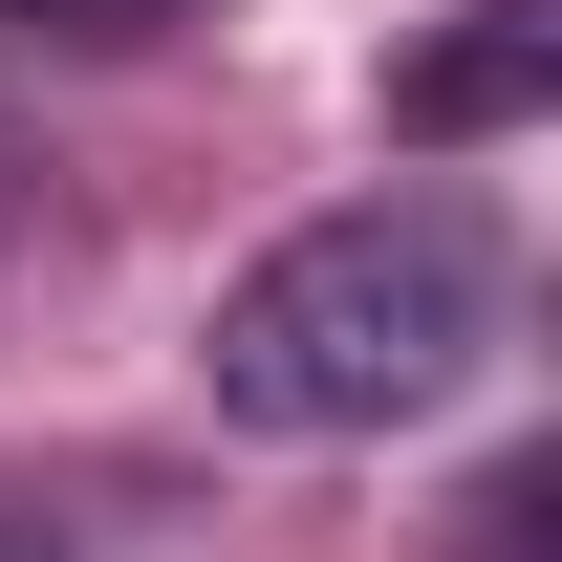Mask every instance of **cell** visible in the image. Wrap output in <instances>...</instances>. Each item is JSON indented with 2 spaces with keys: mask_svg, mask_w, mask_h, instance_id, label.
Segmentation results:
<instances>
[{
  "mask_svg": "<svg viewBox=\"0 0 562 562\" xmlns=\"http://www.w3.org/2000/svg\"><path fill=\"white\" fill-rule=\"evenodd\" d=\"M497 303H519V260H497V195H454V173H390V195L303 216V238H260V260L216 281L195 390H216V432L347 454V432H412V412H454V390H476Z\"/></svg>",
  "mask_w": 562,
  "mask_h": 562,
  "instance_id": "1",
  "label": "cell"
},
{
  "mask_svg": "<svg viewBox=\"0 0 562 562\" xmlns=\"http://www.w3.org/2000/svg\"><path fill=\"white\" fill-rule=\"evenodd\" d=\"M541 87H562V0H497V22H454V44L390 66V131H412V151H476V131H519Z\"/></svg>",
  "mask_w": 562,
  "mask_h": 562,
  "instance_id": "2",
  "label": "cell"
},
{
  "mask_svg": "<svg viewBox=\"0 0 562 562\" xmlns=\"http://www.w3.org/2000/svg\"><path fill=\"white\" fill-rule=\"evenodd\" d=\"M0 562H87V519H66L44 476H0Z\"/></svg>",
  "mask_w": 562,
  "mask_h": 562,
  "instance_id": "4",
  "label": "cell"
},
{
  "mask_svg": "<svg viewBox=\"0 0 562 562\" xmlns=\"http://www.w3.org/2000/svg\"><path fill=\"white\" fill-rule=\"evenodd\" d=\"M0 22H44V44H151V22H195V0H0Z\"/></svg>",
  "mask_w": 562,
  "mask_h": 562,
  "instance_id": "3",
  "label": "cell"
}]
</instances>
